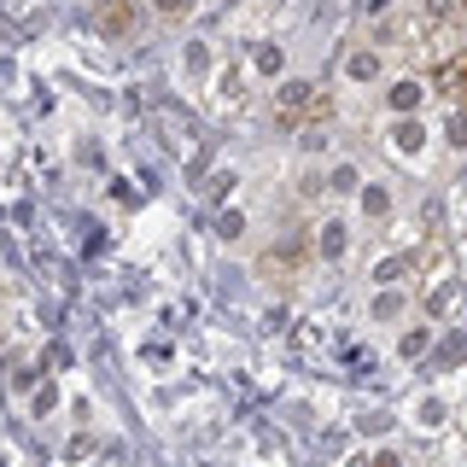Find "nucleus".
Masks as SVG:
<instances>
[{
	"instance_id": "obj_2",
	"label": "nucleus",
	"mask_w": 467,
	"mask_h": 467,
	"mask_svg": "<svg viewBox=\"0 0 467 467\" xmlns=\"http://www.w3.org/2000/svg\"><path fill=\"white\" fill-rule=\"evenodd\" d=\"M304 99H310V88H286V94H281V123H298V111H304Z\"/></svg>"
},
{
	"instance_id": "obj_1",
	"label": "nucleus",
	"mask_w": 467,
	"mask_h": 467,
	"mask_svg": "<svg viewBox=\"0 0 467 467\" xmlns=\"http://www.w3.org/2000/svg\"><path fill=\"white\" fill-rule=\"evenodd\" d=\"M432 82H438V94H444V99H456V106H467V53H450V58H438Z\"/></svg>"
},
{
	"instance_id": "obj_3",
	"label": "nucleus",
	"mask_w": 467,
	"mask_h": 467,
	"mask_svg": "<svg viewBox=\"0 0 467 467\" xmlns=\"http://www.w3.org/2000/svg\"><path fill=\"white\" fill-rule=\"evenodd\" d=\"M152 6H158V12H182L187 0H152Z\"/></svg>"
}]
</instances>
